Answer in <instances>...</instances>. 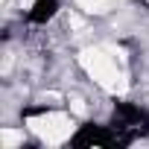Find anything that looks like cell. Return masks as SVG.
<instances>
[{
    "mask_svg": "<svg viewBox=\"0 0 149 149\" xmlns=\"http://www.w3.org/2000/svg\"><path fill=\"white\" fill-rule=\"evenodd\" d=\"M70 108L76 111V114H85V105H82V100H70Z\"/></svg>",
    "mask_w": 149,
    "mask_h": 149,
    "instance_id": "5b68a950",
    "label": "cell"
},
{
    "mask_svg": "<svg viewBox=\"0 0 149 149\" xmlns=\"http://www.w3.org/2000/svg\"><path fill=\"white\" fill-rule=\"evenodd\" d=\"M29 126H32V132L41 137V140H47V143H64L70 134H73V126H70V117L67 114H58V111H53V114H47V117H35V120H29Z\"/></svg>",
    "mask_w": 149,
    "mask_h": 149,
    "instance_id": "7a4b0ae2",
    "label": "cell"
},
{
    "mask_svg": "<svg viewBox=\"0 0 149 149\" xmlns=\"http://www.w3.org/2000/svg\"><path fill=\"white\" fill-rule=\"evenodd\" d=\"M21 140H24V134L15 132V129H3V132H0V143H3V149H12V146H18Z\"/></svg>",
    "mask_w": 149,
    "mask_h": 149,
    "instance_id": "277c9868",
    "label": "cell"
},
{
    "mask_svg": "<svg viewBox=\"0 0 149 149\" xmlns=\"http://www.w3.org/2000/svg\"><path fill=\"white\" fill-rule=\"evenodd\" d=\"M79 61H82V67L91 73V76L97 79V85H102L108 94L123 97V94L129 91L126 76H123V73H117V67L111 64V58H108L102 50H85V53L79 56Z\"/></svg>",
    "mask_w": 149,
    "mask_h": 149,
    "instance_id": "6da1fadb",
    "label": "cell"
},
{
    "mask_svg": "<svg viewBox=\"0 0 149 149\" xmlns=\"http://www.w3.org/2000/svg\"><path fill=\"white\" fill-rule=\"evenodd\" d=\"M79 3V9H85V12H94V15H102V12H108V0H76Z\"/></svg>",
    "mask_w": 149,
    "mask_h": 149,
    "instance_id": "3957f363",
    "label": "cell"
}]
</instances>
